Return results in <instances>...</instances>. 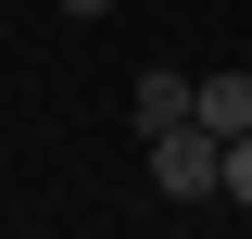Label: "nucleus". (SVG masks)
<instances>
[{
    "label": "nucleus",
    "mask_w": 252,
    "mask_h": 239,
    "mask_svg": "<svg viewBox=\"0 0 252 239\" xmlns=\"http://www.w3.org/2000/svg\"><path fill=\"white\" fill-rule=\"evenodd\" d=\"M152 189H164V202H215V189H227V139H215V126H164V139H152Z\"/></svg>",
    "instance_id": "f257e3e1"
},
{
    "label": "nucleus",
    "mask_w": 252,
    "mask_h": 239,
    "mask_svg": "<svg viewBox=\"0 0 252 239\" xmlns=\"http://www.w3.org/2000/svg\"><path fill=\"white\" fill-rule=\"evenodd\" d=\"M189 126H215V139H252V76H189Z\"/></svg>",
    "instance_id": "f03ea898"
},
{
    "label": "nucleus",
    "mask_w": 252,
    "mask_h": 239,
    "mask_svg": "<svg viewBox=\"0 0 252 239\" xmlns=\"http://www.w3.org/2000/svg\"><path fill=\"white\" fill-rule=\"evenodd\" d=\"M164 126H189V76L152 63V76H139V139H164Z\"/></svg>",
    "instance_id": "7ed1b4c3"
},
{
    "label": "nucleus",
    "mask_w": 252,
    "mask_h": 239,
    "mask_svg": "<svg viewBox=\"0 0 252 239\" xmlns=\"http://www.w3.org/2000/svg\"><path fill=\"white\" fill-rule=\"evenodd\" d=\"M227 202H252V139H227Z\"/></svg>",
    "instance_id": "20e7f679"
},
{
    "label": "nucleus",
    "mask_w": 252,
    "mask_h": 239,
    "mask_svg": "<svg viewBox=\"0 0 252 239\" xmlns=\"http://www.w3.org/2000/svg\"><path fill=\"white\" fill-rule=\"evenodd\" d=\"M63 13H114V0H63Z\"/></svg>",
    "instance_id": "39448f33"
}]
</instances>
